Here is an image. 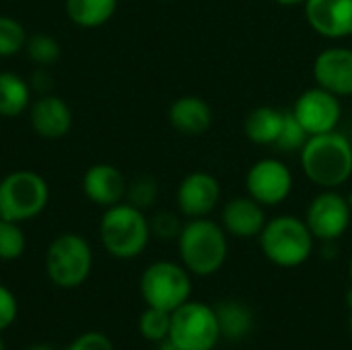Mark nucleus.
<instances>
[{
  "instance_id": "obj_1",
  "label": "nucleus",
  "mask_w": 352,
  "mask_h": 350,
  "mask_svg": "<svg viewBox=\"0 0 352 350\" xmlns=\"http://www.w3.org/2000/svg\"><path fill=\"white\" fill-rule=\"evenodd\" d=\"M305 177L320 190H340L352 177V140L340 130L309 136L299 151Z\"/></svg>"
},
{
  "instance_id": "obj_2",
  "label": "nucleus",
  "mask_w": 352,
  "mask_h": 350,
  "mask_svg": "<svg viewBox=\"0 0 352 350\" xmlns=\"http://www.w3.org/2000/svg\"><path fill=\"white\" fill-rule=\"evenodd\" d=\"M179 262L192 276L208 278L217 274L229 258V235L221 223L204 219H188L177 237Z\"/></svg>"
},
{
  "instance_id": "obj_3",
  "label": "nucleus",
  "mask_w": 352,
  "mask_h": 350,
  "mask_svg": "<svg viewBox=\"0 0 352 350\" xmlns=\"http://www.w3.org/2000/svg\"><path fill=\"white\" fill-rule=\"evenodd\" d=\"M151 239V223L144 210L126 200L103 208L99 219V241L111 258L134 260L144 254Z\"/></svg>"
},
{
  "instance_id": "obj_4",
  "label": "nucleus",
  "mask_w": 352,
  "mask_h": 350,
  "mask_svg": "<svg viewBox=\"0 0 352 350\" xmlns=\"http://www.w3.org/2000/svg\"><path fill=\"white\" fill-rule=\"evenodd\" d=\"M258 243L270 264L278 268H299L311 258L316 237L301 217L278 215L268 219L258 235Z\"/></svg>"
},
{
  "instance_id": "obj_5",
  "label": "nucleus",
  "mask_w": 352,
  "mask_h": 350,
  "mask_svg": "<svg viewBox=\"0 0 352 350\" xmlns=\"http://www.w3.org/2000/svg\"><path fill=\"white\" fill-rule=\"evenodd\" d=\"M50 204L47 179L31 169H14L0 179V219L27 223Z\"/></svg>"
},
{
  "instance_id": "obj_6",
  "label": "nucleus",
  "mask_w": 352,
  "mask_h": 350,
  "mask_svg": "<svg viewBox=\"0 0 352 350\" xmlns=\"http://www.w3.org/2000/svg\"><path fill=\"white\" fill-rule=\"evenodd\" d=\"M93 272V248L80 233L66 231L45 250V274L60 289H76Z\"/></svg>"
},
{
  "instance_id": "obj_7",
  "label": "nucleus",
  "mask_w": 352,
  "mask_h": 350,
  "mask_svg": "<svg viewBox=\"0 0 352 350\" xmlns=\"http://www.w3.org/2000/svg\"><path fill=\"white\" fill-rule=\"evenodd\" d=\"M138 289L146 307L175 311L192 297V274L182 262L157 260L142 270Z\"/></svg>"
},
{
  "instance_id": "obj_8",
  "label": "nucleus",
  "mask_w": 352,
  "mask_h": 350,
  "mask_svg": "<svg viewBox=\"0 0 352 350\" xmlns=\"http://www.w3.org/2000/svg\"><path fill=\"white\" fill-rule=\"evenodd\" d=\"M221 338L214 305L190 299L171 311L167 342L175 350H214Z\"/></svg>"
},
{
  "instance_id": "obj_9",
  "label": "nucleus",
  "mask_w": 352,
  "mask_h": 350,
  "mask_svg": "<svg viewBox=\"0 0 352 350\" xmlns=\"http://www.w3.org/2000/svg\"><path fill=\"white\" fill-rule=\"evenodd\" d=\"M295 188L291 167L278 157H264L250 165L245 173V194L264 208H276L289 200Z\"/></svg>"
},
{
  "instance_id": "obj_10",
  "label": "nucleus",
  "mask_w": 352,
  "mask_h": 350,
  "mask_svg": "<svg viewBox=\"0 0 352 350\" xmlns=\"http://www.w3.org/2000/svg\"><path fill=\"white\" fill-rule=\"evenodd\" d=\"M307 223L316 241H338L351 227L352 206L349 196L338 190H320L305 208Z\"/></svg>"
},
{
  "instance_id": "obj_11",
  "label": "nucleus",
  "mask_w": 352,
  "mask_h": 350,
  "mask_svg": "<svg viewBox=\"0 0 352 350\" xmlns=\"http://www.w3.org/2000/svg\"><path fill=\"white\" fill-rule=\"evenodd\" d=\"M291 111L309 136L338 130V126L342 122L340 97H336L334 93H330L318 85L311 89H305L295 99Z\"/></svg>"
},
{
  "instance_id": "obj_12",
  "label": "nucleus",
  "mask_w": 352,
  "mask_h": 350,
  "mask_svg": "<svg viewBox=\"0 0 352 350\" xmlns=\"http://www.w3.org/2000/svg\"><path fill=\"white\" fill-rule=\"evenodd\" d=\"M223 188L217 175L208 171H192L182 177L175 190L177 212L186 219L210 217L221 204Z\"/></svg>"
},
{
  "instance_id": "obj_13",
  "label": "nucleus",
  "mask_w": 352,
  "mask_h": 350,
  "mask_svg": "<svg viewBox=\"0 0 352 350\" xmlns=\"http://www.w3.org/2000/svg\"><path fill=\"white\" fill-rule=\"evenodd\" d=\"M27 113L31 130L43 140H62L64 136H68L74 124L72 107L68 105V101L54 93L37 95V99L31 101Z\"/></svg>"
},
{
  "instance_id": "obj_14",
  "label": "nucleus",
  "mask_w": 352,
  "mask_h": 350,
  "mask_svg": "<svg viewBox=\"0 0 352 350\" xmlns=\"http://www.w3.org/2000/svg\"><path fill=\"white\" fill-rule=\"evenodd\" d=\"M318 87L334 93L336 97H352V47L330 45L322 50L311 66Z\"/></svg>"
},
{
  "instance_id": "obj_15",
  "label": "nucleus",
  "mask_w": 352,
  "mask_h": 350,
  "mask_svg": "<svg viewBox=\"0 0 352 350\" xmlns=\"http://www.w3.org/2000/svg\"><path fill=\"white\" fill-rule=\"evenodd\" d=\"M303 12L320 37L330 41L352 37V0H307Z\"/></svg>"
},
{
  "instance_id": "obj_16",
  "label": "nucleus",
  "mask_w": 352,
  "mask_h": 350,
  "mask_svg": "<svg viewBox=\"0 0 352 350\" xmlns=\"http://www.w3.org/2000/svg\"><path fill=\"white\" fill-rule=\"evenodd\" d=\"M80 188L91 204L99 208H109L126 200L128 179L120 167L111 163H95L82 173Z\"/></svg>"
},
{
  "instance_id": "obj_17",
  "label": "nucleus",
  "mask_w": 352,
  "mask_h": 350,
  "mask_svg": "<svg viewBox=\"0 0 352 350\" xmlns=\"http://www.w3.org/2000/svg\"><path fill=\"white\" fill-rule=\"evenodd\" d=\"M268 223L266 208L252 196H233L221 208V225L227 235L237 239H254Z\"/></svg>"
},
{
  "instance_id": "obj_18",
  "label": "nucleus",
  "mask_w": 352,
  "mask_h": 350,
  "mask_svg": "<svg viewBox=\"0 0 352 350\" xmlns=\"http://www.w3.org/2000/svg\"><path fill=\"white\" fill-rule=\"evenodd\" d=\"M167 118L177 134L194 138L210 130L214 113L206 99L198 95H182L169 105Z\"/></svg>"
},
{
  "instance_id": "obj_19",
  "label": "nucleus",
  "mask_w": 352,
  "mask_h": 350,
  "mask_svg": "<svg viewBox=\"0 0 352 350\" xmlns=\"http://www.w3.org/2000/svg\"><path fill=\"white\" fill-rule=\"evenodd\" d=\"M285 122V111L272 105L254 107L243 120V134L258 146H274Z\"/></svg>"
},
{
  "instance_id": "obj_20",
  "label": "nucleus",
  "mask_w": 352,
  "mask_h": 350,
  "mask_svg": "<svg viewBox=\"0 0 352 350\" xmlns=\"http://www.w3.org/2000/svg\"><path fill=\"white\" fill-rule=\"evenodd\" d=\"M33 89L29 78L12 70H0V118H19L29 111Z\"/></svg>"
},
{
  "instance_id": "obj_21",
  "label": "nucleus",
  "mask_w": 352,
  "mask_h": 350,
  "mask_svg": "<svg viewBox=\"0 0 352 350\" xmlns=\"http://www.w3.org/2000/svg\"><path fill=\"white\" fill-rule=\"evenodd\" d=\"M221 336L229 342L245 340L254 330V311L237 299H227L214 305Z\"/></svg>"
},
{
  "instance_id": "obj_22",
  "label": "nucleus",
  "mask_w": 352,
  "mask_h": 350,
  "mask_svg": "<svg viewBox=\"0 0 352 350\" xmlns=\"http://www.w3.org/2000/svg\"><path fill=\"white\" fill-rule=\"evenodd\" d=\"M120 0H64L66 17L80 29H99L118 12Z\"/></svg>"
},
{
  "instance_id": "obj_23",
  "label": "nucleus",
  "mask_w": 352,
  "mask_h": 350,
  "mask_svg": "<svg viewBox=\"0 0 352 350\" xmlns=\"http://www.w3.org/2000/svg\"><path fill=\"white\" fill-rule=\"evenodd\" d=\"M25 56L29 62H33L35 66H54L60 56H62V45L60 41L50 35V33H33L27 37V43H25Z\"/></svg>"
},
{
  "instance_id": "obj_24",
  "label": "nucleus",
  "mask_w": 352,
  "mask_h": 350,
  "mask_svg": "<svg viewBox=\"0 0 352 350\" xmlns=\"http://www.w3.org/2000/svg\"><path fill=\"white\" fill-rule=\"evenodd\" d=\"M27 37L29 33L19 19L10 14H0V60H8L23 54Z\"/></svg>"
},
{
  "instance_id": "obj_25",
  "label": "nucleus",
  "mask_w": 352,
  "mask_h": 350,
  "mask_svg": "<svg viewBox=\"0 0 352 350\" xmlns=\"http://www.w3.org/2000/svg\"><path fill=\"white\" fill-rule=\"evenodd\" d=\"M169 330H171V311L146 307L138 318V332L148 342H155V344L167 342Z\"/></svg>"
},
{
  "instance_id": "obj_26",
  "label": "nucleus",
  "mask_w": 352,
  "mask_h": 350,
  "mask_svg": "<svg viewBox=\"0 0 352 350\" xmlns=\"http://www.w3.org/2000/svg\"><path fill=\"white\" fill-rule=\"evenodd\" d=\"M27 250V235L21 223L0 219V260L14 262Z\"/></svg>"
},
{
  "instance_id": "obj_27",
  "label": "nucleus",
  "mask_w": 352,
  "mask_h": 350,
  "mask_svg": "<svg viewBox=\"0 0 352 350\" xmlns=\"http://www.w3.org/2000/svg\"><path fill=\"white\" fill-rule=\"evenodd\" d=\"M159 198V182L153 175H136L134 179L128 182V192H126V202H130L132 206L140 208V210H148L155 206Z\"/></svg>"
},
{
  "instance_id": "obj_28",
  "label": "nucleus",
  "mask_w": 352,
  "mask_h": 350,
  "mask_svg": "<svg viewBox=\"0 0 352 350\" xmlns=\"http://www.w3.org/2000/svg\"><path fill=\"white\" fill-rule=\"evenodd\" d=\"M307 138H309V134L297 122L293 111H285V122H283L280 134L274 142V149L278 153H299L303 149V144L307 142Z\"/></svg>"
},
{
  "instance_id": "obj_29",
  "label": "nucleus",
  "mask_w": 352,
  "mask_h": 350,
  "mask_svg": "<svg viewBox=\"0 0 352 350\" xmlns=\"http://www.w3.org/2000/svg\"><path fill=\"white\" fill-rule=\"evenodd\" d=\"M148 223H151V235L161 241H177L184 229L182 215L173 210H157L153 217H148Z\"/></svg>"
},
{
  "instance_id": "obj_30",
  "label": "nucleus",
  "mask_w": 352,
  "mask_h": 350,
  "mask_svg": "<svg viewBox=\"0 0 352 350\" xmlns=\"http://www.w3.org/2000/svg\"><path fill=\"white\" fill-rule=\"evenodd\" d=\"M19 316V301L14 297V293L0 283V332L8 330Z\"/></svg>"
},
{
  "instance_id": "obj_31",
  "label": "nucleus",
  "mask_w": 352,
  "mask_h": 350,
  "mask_svg": "<svg viewBox=\"0 0 352 350\" xmlns=\"http://www.w3.org/2000/svg\"><path fill=\"white\" fill-rule=\"evenodd\" d=\"M64 350H116L109 336L103 332H85L76 336Z\"/></svg>"
},
{
  "instance_id": "obj_32",
  "label": "nucleus",
  "mask_w": 352,
  "mask_h": 350,
  "mask_svg": "<svg viewBox=\"0 0 352 350\" xmlns=\"http://www.w3.org/2000/svg\"><path fill=\"white\" fill-rule=\"evenodd\" d=\"M29 85H31L33 93H39V95L50 93L52 85H54V76H52L50 68L47 66H37L29 76Z\"/></svg>"
},
{
  "instance_id": "obj_33",
  "label": "nucleus",
  "mask_w": 352,
  "mask_h": 350,
  "mask_svg": "<svg viewBox=\"0 0 352 350\" xmlns=\"http://www.w3.org/2000/svg\"><path fill=\"white\" fill-rule=\"evenodd\" d=\"M274 2L280 6H303L307 0H274Z\"/></svg>"
},
{
  "instance_id": "obj_34",
  "label": "nucleus",
  "mask_w": 352,
  "mask_h": 350,
  "mask_svg": "<svg viewBox=\"0 0 352 350\" xmlns=\"http://www.w3.org/2000/svg\"><path fill=\"white\" fill-rule=\"evenodd\" d=\"M346 305L351 309V320H349V328H351V336H352V289L346 293Z\"/></svg>"
},
{
  "instance_id": "obj_35",
  "label": "nucleus",
  "mask_w": 352,
  "mask_h": 350,
  "mask_svg": "<svg viewBox=\"0 0 352 350\" xmlns=\"http://www.w3.org/2000/svg\"><path fill=\"white\" fill-rule=\"evenodd\" d=\"M27 350H58L54 347H47V344H35V347H29Z\"/></svg>"
},
{
  "instance_id": "obj_36",
  "label": "nucleus",
  "mask_w": 352,
  "mask_h": 350,
  "mask_svg": "<svg viewBox=\"0 0 352 350\" xmlns=\"http://www.w3.org/2000/svg\"><path fill=\"white\" fill-rule=\"evenodd\" d=\"M155 350H175L169 342H163V344H159V349H155Z\"/></svg>"
},
{
  "instance_id": "obj_37",
  "label": "nucleus",
  "mask_w": 352,
  "mask_h": 350,
  "mask_svg": "<svg viewBox=\"0 0 352 350\" xmlns=\"http://www.w3.org/2000/svg\"><path fill=\"white\" fill-rule=\"evenodd\" d=\"M349 278H351V283H352V256H351V260H349Z\"/></svg>"
},
{
  "instance_id": "obj_38",
  "label": "nucleus",
  "mask_w": 352,
  "mask_h": 350,
  "mask_svg": "<svg viewBox=\"0 0 352 350\" xmlns=\"http://www.w3.org/2000/svg\"><path fill=\"white\" fill-rule=\"evenodd\" d=\"M2 334V332H0ZM0 350H6V344H4V340H2V336H0Z\"/></svg>"
},
{
  "instance_id": "obj_39",
  "label": "nucleus",
  "mask_w": 352,
  "mask_h": 350,
  "mask_svg": "<svg viewBox=\"0 0 352 350\" xmlns=\"http://www.w3.org/2000/svg\"><path fill=\"white\" fill-rule=\"evenodd\" d=\"M349 202H351V206H352V192L349 194Z\"/></svg>"
}]
</instances>
